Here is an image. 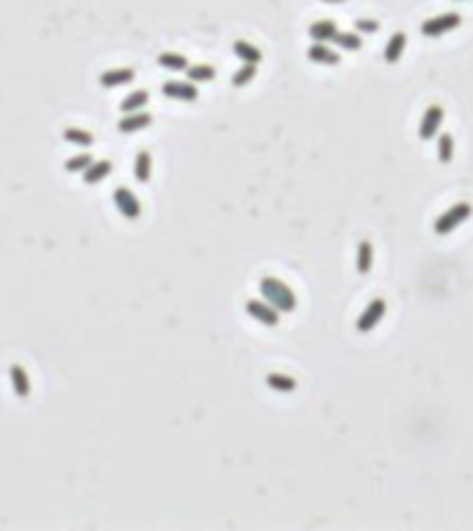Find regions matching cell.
<instances>
[{"mask_svg":"<svg viewBox=\"0 0 473 531\" xmlns=\"http://www.w3.org/2000/svg\"><path fill=\"white\" fill-rule=\"evenodd\" d=\"M133 177H136L139 183H150V177H153V155H150L147 150H139V153H136Z\"/></svg>","mask_w":473,"mask_h":531,"instance_id":"15","label":"cell"},{"mask_svg":"<svg viewBox=\"0 0 473 531\" xmlns=\"http://www.w3.org/2000/svg\"><path fill=\"white\" fill-rule=\"evenodd\" d=\"M233 53H236L243 64H260V58H263V53H260L255 44L243 42V39H238L236 44H233Z\"/></svg>","mask_w":473,"mask_h":531,"instance_id":"21","label":"cell"},{"mask_svg":"<svg viewBox=\"0 0 473 531\" xmlns=\"http://www.w3.org/2000/svg\"><path fill=\"white\" fill-rule=\"evenodd\" d=\"M186 75H189L191 83H208V80L216 78V67H211V64H189Z\"/></svg>","mask_w":473,"mask_h":531,"instance_id":"20","label":"cell"},{"mask_svg":"<svg viewBox=\"0 0 473 531\" xmlns=\"http://www.w3.org/2000/svg\"><path fill=\"white\" fill-rule=\"evenodd\" d=\"M111 172H114V164H111L108 158H103V161H92L89 169L83 172V183H86V186H97V183H103Z\"/></svg>","mask_w":473,"mask_h":531,"instance_id":"13","label":"cell"},{"mask_svg":"<svg viewBox=\"0 0 473 531\" xmlns=\"http://www.w3.org/2000/svg\"><path fill=\"white\" fill-rule=\"evenodd\" d=\"M332 42H335L341 50H349V53H354V50H360V47H363V39H360L357 33H343V31H338Z\"/></svg>","mask_w":473,"mask_h":531,"instance_id":"26","label":"cell"},{"mask_svg":"<svg viewBox=\"0 0 473 531\" xmlns=\"http://www.w3.org/2000/svg\"><path fill=\"white\" fill-rule=\"evenodd\" d=\"M64 141H69V144H75V147H92L94 144V136L89 133V130H80V128H67L64 130Z\"/></svg>","mask_w":473,"mask_h":531,"instance_id":"22","label":"cell"},{"mask_svg":"<svg viewBox=\"0 0 473 531\" xmlns=\"http://www.w3.org/2000/svg\"><path fill=\"white\" fill-rule=\"evenodd\" d=\"M111 200H114V208L119 211L122 219H128V222H139V216H141V202H139V197H136L130 189H125V186L114 189Z\"/></svg>","mask_w":473,"mask_h":531,"instance_id":"3","label":"cell"},{"mask_svg":"<svg viewBox=\"0 0 473 531\" xmlns=\"http://www.w3.org/2000/svg\"><path fill=\"white\" fill-rule=\"evenodd\" d=\"M473 214V208L468 202H457V205H452L446 214H440L438 216V222H435V233L438 236H449V233H454L463 222H468Z\"/></svg>","mask_w":473,"mask_h":531,"instance_id":"2","label":"cell"},{"mask_svg":"<svg viewBox=\"0 0 473 531\" xmlns=\"http://www.w3.org/2000/svg\"><path fill=\"white\" fill-rule=\"evenodd\" d=\"M243 310L249 313V318H255L257 324H263V327H277L280 324V310H274L266 299H249L246 304H243Z\"/></svg>","mask_w":473,"mask_h":531,"instance_id":"4","label":"cell"},{"mask_svg":"<svg viewBox=\"0 0 473 531\" xmlns=\"http://www.w3.org/2000/svg\"><path fill=\"white\" fill-rule=\"evenodd\" d=\"M443 108L440 105H429L427 111H424V116H421V125H418V139L421 141H429V139H435L438 133H440V125H443Z\"/></svg>","mask_w":473,"mask_h":531,"instance_id":"6","label":"cell"},{"mask_svg":"<svg viewBox=\"0 0 473 531\" xmlns=\"http://www.w3.org/2000/svg\"><path fill=\"white\" fill-rule=\"evenodd\" d=\"M92 161H94V158H92L89 153H78V155H72V158L64 164V169H67L69 175H83V172L89 169Z\"/></svg>","mask_w":473,"mask_h":531,"instance_id":"25","label":"cell"},{"mask_svg":"<svg viewBox=\"0 0 473 531\" xmlns=\"http://www.w3.org/2000/svg\"><path fill=\"white\" fill-rule=\"evenodd\" d=\"M357 274H368L374 268V247L371 241H360L357 244Z\"/></svg>","mask_w":473,"mask_h":531,"instance_id":"19","label":"cell"},{"mask_svg":"<svg viewBox=\"0 0 473 531\" xmlns=\"http://www.w3.org/2000/svg\"><path fill=\"white\" fill-rule=\"evenodd\" d=\"M150 103V92L147 89H133L122 103H119V111L122 114H133V111H144V105Z\"/></svg>","mask_w":473,"mask_h":531,"instance_id":"14","label":"cell"},{"mask_svg":"<svg viewBox=\"0 0 473 531\" xmlns=\"http://www.w3.org/2000/svg\"><path fill=\"white\" fill-rule=\"evenodd\" d=\"M136 80V69L133 67H117V69H108L100 75V86L103 89H119V86H128Z\"/></svg>","mask_w":473,"mask_h":531,"instance_id":"10","label":"cell"},{"mask_svg":"<svg viewBox=\"0 0 473 531\" xmlns=\"http://www.w3.org/2000/svg\"><path fill=\"white\" fill-rule=\"evenodd\" d=\"M266 385H268L271 390H280V393L296 390V379H293V376H285V374H268V376H266Z\"/></svg>","mask_w":473,"mask_h":531,"instance_id":"23","label":"cell"},{"mask_svg":"<svg viewBox=\"0 0 473 531\" xmlns=\"http://www.w3.org/2000/svg\"><path fill=\"white\" fill-rule=\"evenodd\" d=\"M438 158H440V164H452V158H454L452 133H438Z\"/></svg>","mask_w":473,"mask_h":531,"instance_id":"24","label":"cell"},{"mask_svg":"<svg viewBox=\"0 0 473 531\" xmlns=\"http://www.w3.org/2000/svg\"><path fill=\"white\" fill-rule=\"evenodd\" d=\"M338 33V25L332 19H321V22H313L310 25V39L313 42H332Z\"/></svg>","mask_w":473,"mask_h":531,"instance_id":"17","label":"cell"},{"mask_svg":"<svg viewBox=\"0 0 473 531\" xmlns=\"http://www.w3.org/2000/svg\"><path fill=\"white\" fill-rule=\"evenodd\" d=\"M385 310H388V304H385V299H374V302H368V307L360 313V318H357V332H363V335H368L382 318H385Z\"/></svg>","mask_w":473,"mask_h":531,"instance_id":"7","label":"cell"},{"mask_svg":"<svg viewBox=\"0 0 473 531\" xmlns=\"http://www.w3.org/2000/svg\"><path fill=\"white\" fill-rule=\"evenodd\" d=\"M260 296L280 313H293L296 310V293L277 277H263L260 279Z\"/></svg>","mask_w":473,"mask_h":531,"instance_id":"1","label":"cell"},{"mask_svg":"<svg viewBox=\"0 0 473 531\" xmlns=\"http://www.w3.org/2000/svg\"><path fill=\"white\" fill-rule=\"evenodd\" d=\"M460 22H463L460 14H440V17H435V19H427V22L421 25V33H424V36H443V33L460 28Z\"/></svg>","mask_w":473,"mask_h":531,"instance_id":"8","label":"cell"},{"mask_svg":"<svg viewBox=\"0 0 473 531\" xmlns=\"http://www.w3.org/2000/svg\"><path fill=\"white\" fill-rule=\"evenodd\" d=\"M150 125H153V114H147V111H133V114H122L117 130L125 133V136H133V133L147 130Z\"/></svg>","mask_w":473,"mask_h":531,"instance_id":"9","label":"cell"},{"mask_svg":"<svg viewBox=\"0 0 473 531\" xmlns=\"http://www.w3.org/2000/svg\"><path fill=\"white\" fill-rule=\"evenodd\" d=\"M8 379H11V390H14V396L19 399V401H25L28 396H31V376H28V371L22 368V365H11L8 368Z\"/></svg>","mask_w":473,"mask_h":531,"instance_id":"11","label":"cell"},{"mask_svg":"<svg viewBox=\"0 0 473 531\" xmlns=\"http://www.w3.org/2000/svg\"><path fill=\"white\" fill-rule=\"evenodd\" d=\"M158 67L169 69V72H186L189 69V58L180 53H161L158 55Z\"/></svg>","mask_w":473,"mask_h":531,"instance_id":"18","label":"cell"},{"mask_svg":"<svg viewBox=\"0 0 473 531\" xmlns=\"http://www.w3.org/2000/svg\"><path fill=\"white\" fill-rule=\"evenodd\" d=\"M161 94L169 100H178V103H194L200 97V89L191 80H166L161 86Z\"/></svg>","mask_w":473,"mask_h":531,"instance_id":"5","label":"cell"},{"mask_svg":"<svg viewBox=\"0 0 473 531\" xmlns=\"http://www.w3.org/2000/svg\"><path fill=\"white\" fill-rule=\"evenodd\" d=\"M357 31H366V33H374V31H377V22H371V19H360V22H357Z\"/></svg>","mask_w":473,"mask_h":531,"instance_id":"28","label":"cell"},{"mask_svg":"<svg viewBox=\"0 0 473 531\" xmlns=\"http://www.w3.org/2000/svg\"><path fill=\"white\" fill-rule=\"evenodd\" d=\"M404 47H407V36L399 31V33H393L390 39H388V44H385V61L388 64H399V58L404 55Z\"/></svg>","mask_w":473,"mask_h":531,"instance_id":"16","label":"cell"},{"mask_svg":"<svg viewBox=\"0 0 473 531\" xmlns=\"http://www.w3.org/2000/svg\"><path fill=\"white\" fill-rule=\"evenodd\" d=\"M255 75H257V64H243V67H241V69L236 72V75H233V86H236V89L246 86V83H249Z\"/></svg>","mask_w":473,"mask_h":531,"instance_id":"27","label":"cell"},{"mask_svg":"<svg viewBox=\"0 0 473 531\" xmlns=\"http://www.w3.org/2000/svg\"><path fill=\"white\" fill-rule=\"evenodd\" d=\"M307 58H310L313 64H324V67H335V64L341 61V55H338L335 50H329L327 42H313V44L307 47Z\"/></svg>","mask_w":473,"mask_h":531,"instance_id":"12","label":"cell"}]
</instances>
